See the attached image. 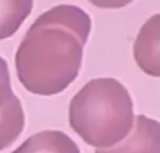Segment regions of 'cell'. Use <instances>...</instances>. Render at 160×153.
<instances>
[{
  "mask_svg": "<svg viewBox=\"0 0 160 153\" xmlns=\"http://www.w3.org/2000/svg\"><path fill=\"white\" fill-rule=\"evenodd\" d=\"M91 19L82 9L61 4L38 17L15 54L19 82L35 95L63 91L77 78Z\"/></svg>",
  "mask_w": 160,
  "mask_h": 153,
  "instance_id": "obj_1",
  "label": "cell"
},
{
  "mask_svg": "<svg viewBox=\"0 0 160 153\" xmlns=\"http://www.w3.org/2000/svg\"><path fill=\"white\" fill-rule=\"evenodd\" d=\"M68 119L83 141L107 149L122 141L133 128L132 100L115 79H94L72 98Z\"/></svg>",
  "mask_w": 160,
  "mask_h": 153,
  "instance_id": "obj_2",
  "label": "cell"
},
{
  "mask_svg": "<svg viewBox=\"0 0 160 153\" xmlns=\"http://www.w3.org/2000/svg\"><path fill=\"white\" fill-rule=\"evenodd\" d=\"M95 153H160V123L144 115H139L130 133L122 141Z\"/></svg>",
  "mask_w": 160,
  "mask_h": 153,
  "instance_id": "obj_3",
  "label": "cell"
},
{
  "mask_svg": "<svg viewBox=\"0 0 160 153\" xmlns=\"http://www.w3.org/2000/svg\"><path fill=\"white\" fill-rule=\"evenodd\" d=\"M160 37L158 17L144 25L133 46V55L142 70L154 76L160 75Z\"/></svg>",
  "mask_w": 160,
  "mask_h": 153,
  "instance_id": "obj_4",
  "label": "cell"
},
{
  "mask_svg": "<svg viewBox=\"0 0 160 153\" xmlns=\"http://www.w3.org/2000/svg\"><path fill=\"white\" fill-rule=\"evenodd\" d=\"M11 153H80V149L63 132L46 130L30 136Z\"/></svg>",
  "mask_w": 160,
  "mask_h": 153,
  "instance_id": "obj_5",
  "label": "cell"
},
{
  "mask_svg": "<svg viewBox=\"0 0 160 153\" xmlns=\"http://www.w3.org/2000/svg\"><path fill=\"white\" fill-rule=\"evenodd\" d=\"M25 127L22 102L15 94L0 102V151L15 141Z\"/></svg>",
  "mask_w": 160,
  "mask_h": 153,
  "instance_id": "obj_6",
  "label": "cell"
},
{
  "mask_svg": "<svg viewBox=\"0 0 160 153\" xmlns=\"http://www.w3.org/2000/svg\"><path fill=\"white\" fill-rule=\"evenodd\" d=\"M32 7L33 0H0V40L17 32Z\"/></svg>",
  "mask_w": 160,
  "mask_h": 153,
  "instance_id": "obj_7",
  "label": "cell"
},
{
  "mask_svg": "<svg viewBox=\"0 0 160 153\" xmlns=\"http://www.w3.org/2000/svg\"><path fill=\"white\" fill-rule=\"evenodd\" d=\"M9 66L2 57H0V102L7 100L13 95Z\"/></svg>",
  "mask_w": 160,
  "mask_h": 153,
  "instance_id": "obj_8",
  "label": "cell"
}]
</instances>
